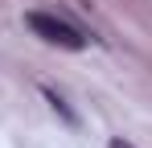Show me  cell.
<instances>
[{"label":"cell","instance_id":"1","mask_svg":"<svg viewBox=\"0 0 152 148\" xmlns=\"http://www.w3.org/2000/svg\"><path fill=\"white\" fill-rule=\"evenodd\" d=\"M29 29L41 37V41H50V45H62V49H82L86 45V37L78 33L70 21H62V17H53V12H29L25 17Z\"/></svg>","mask_w":152,"mask_h":148},{"label":"cell","instance_id":"2","mask_svg":"<svg viewBox=\"0 0 152 148\" xmlns=\"http://www.w3.org/2000/svg\"><path fill=\"white\" fill-rule=\"evenodd\" d=\"M41 91H45V99H50V103H53V111H62V115H66V119L74 123V111H70V107H66V99L58 95V91H50V86H41Z\"/></svg>","mask_w":152,"mask_h":148},{"label":"cell","instance_id":"3","mask_svg":"<svg viewBox=\"0 0 152 148\" xmlns=\"http://www.w3.org/2000/svg\"><path fill=\"white\" fill-rule=\"evenodd\" d=\"M107 148H136V144H127V140H119V136H115V140H111Z\"/></svg>","mask_w":152,"mask_h":148}]
</instances>
